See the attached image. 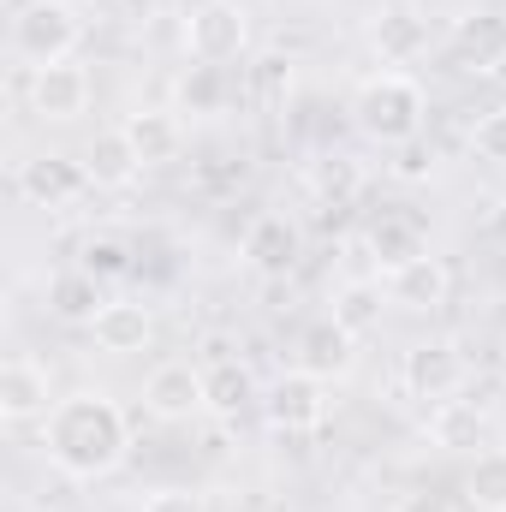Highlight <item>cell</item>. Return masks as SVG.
I'll return each mask as SVG.
<instances>
[{"label":"cell","mask_w":506,"mask_h":512,"mask_svg":"<svg viewBox=\"0 0 506 512\" xmlns=\"http://www.w3.org/2000/svg\"><path fill=\"white\" fill-rule=\"evenodd\" d=\"M102 304H108V292H102V280L90 268H60L48 280V310L60 322H72V328H90L102 316Z\"/></svg>","instance_id":"17"},{"label":"cell","mask_w":506,"mask_h":512,"mask_svg":"<svg viewBox=\"0 0 506 512\" xmlns=\"http://www.w3.org/2000/svg\"><path fill=\"white\" fill-rule=\"evenodd\" d=\"M251 48V12L239 0H203L185 12V54L191 60H209V66H227Z\"/></svg>","instance_id":"4"},{"label":"cell","mask_w":506,"mask_h":512,"mask_svg":"<svg viewBox=\"0 0 506 512\" xmlns=\"http://www.w3.org/2000/svg\"><path fill=\"white\" fill-rule=\"evenodd\" d=\"M233 72L227 66H209V60H191L179 72V114H227L233 102Z\"/></svg>","instance_id":"20"},{"label":"cell","mask_w":506,"mask_h":512,"mask_svg":"<svg viewBox=\"0 0 506 512\" xmlns=\"http://www.w3.org/2000/svg\"><path fill=\"white\" fill-rule=\"evenodd\" d=\"M84 167H90L96 191H126L131 179L143 173V155L131 149L126 126H114V131H96V143L84 149Z\"/></svg>","instance_id":"19"},{"label":"cell","mask_w":506,"mask_h":512,"mask_svg":"<svg viewBox=\"0 0 506 512\" xmlns=\"http://www.w3.org/2000/svg\"><path fill=\"white\" fill-rule=\"evenodd\" d=\"M60 399H54V376L48 364H36L30 352H12L0 364V417L6 423H30V417H48Z\"/></svg>","instance_id":"11"},{"label":"cell","mask_w":506,"mask_h":512,"mask_svg":"<svg viewBox=\"0 0 506 512\" xmlns=\"http://www.w3.org/2000/svg\"><path fill=\"white\" fill-rule=\"evenodd\" d=\"M90 96H96V78L78 60H60V66H36L30 72V114L36 120L66 126V120L90 114Z\"/></svg>","instance_id":"10"},{"label":"cell","mask_w":506,"mask_h":512,"mask_svg":"<svg viewBox=\"0 0 506 512\" xmlns=\"http://www.w3.org/2000/svg\"><path fill=\"white\" fill-rule=\"evenodd\" d=\"M423 120H429V96H423V84H417L411 72H399V66L370 72V78L352 90V126L364 131L370 143H387V149L417 143Z\"/></svg>","instance_id":"2"},{"label":"cell","mask_w":506,"mask_h":512,"mask_svg":"<svg viewBox=\"0 0 506 512\" xmlns=\"http://www.w3.org/2000/svg\"><path fill=\"white\" fill-rule=\"evenodd\" d=\"M245 405H262V387H256V376L245 370V364H215L209 370V411H221V417H239Z\"/></svg>","instance_id":"23"},{"label":"cell","mask_w":506,"mask_h":512,"mask_svg":"<svg viewBox=\"0 0 506 512\" xmlns=\"http://www.w3.org/2000/svg\"><path fill=\"white\" fill-rule=\"evenodd\" d=\"M358 191H364V167H358L352 155H322V161L310 167V197H316L322 209L346 215V209L358 203Z\"/></svg>","instance_id":"21"},{"label":"cell","mask_w":506,"mask_h":512,"mask_svg":"<svg viewBox=\"0 0 506 512\" xmlns=\"http://www.w3.org/2000/svg\"><path fill=\"white\" fill-rule=\"evenodd\" d=\"M42 447H48V465L72 483H96L108 477L131 447V423L120 411V399H108L102 387H84L72 399H60L48 417H42Z\"/></svg>","instance_id":"1"},{"label":"cell","mask_w":506,"mask_h":512,"mask_svg":"<svg viewBox=\"0 0 506 512\" xmlns=\"http://www.w3.org/2000/svg\"><path fill=\"white\" fill-rule=\"evenodd\" d=\"M90 334H96V346H102V352L131 358V352H143V346H149V334H155V310H149L143 298H108V304H102V316L90 322Z\"/></svg>","instance_id":"15"},{"label":"cell","mask_w":506,"mask_h":512,"mask_svg":"<svg viewBox=\"0 0 506 512\" xmlns=\"http://www.w3.org/2000/svg\"><path fill=\"white\" fill-rule=\"evenodd\" d=\"M143 411L161 417V423H191L197 411H209V370L173 358V364H155L149 382H143Z\"/></svg>","instance_id":"8"},{"label":"cell","mask_w":506,"mask_h":512,"mask_svg":"<svg viewBox=\"0 0 506 512\" xmlns=\"http://www.w3.org/2000/svg\"><path fill=\"white\" fill-rule=\"evenodd\" d=\"M197 185H203L209 197H227V191H239V185H245V161L215 155V161H203V167H197Z\"/></svg>","instance_id":"30"},{"label":"cell","mask_w":506,"mask_h":512,"mask_svg":"<svg viewBox=\"0 0 506 512\" xmlns=\"http://www.w3.org/2000/svg\"><path fill=\"white\" fill-rule=\"evenodd\" d=\"M393 512H459L447 495H429V489H417V495H399L393 501Z\"/></svg>","instance_id":"32"},{"label":"cell","mask_w":506,"mask_h":512,"mask_svg":"<svg viewBox=\"0 0 506 512\" xmlns=\"http://www.w3.org/2000/svg\"><path fill=\"white\" fill-rule=\"evenodd\" d=\"M262 417L274 435H310L328 417V382L310 370H280L274 382L262 387Z\"/></svg>","instance_id":"5"},{"label":"cell","mask_w":506,"mask_h":512,"mask_svg":"<svg viewBox=\"0 0 506 512\" xmlns=\"http://www.w3.org/2000/svg\"><path fill=\"white\" fill-rule=\"evenodd\" d=\"M381 304H387V286L381 280H346L334 292V322L352 328V334H370L381 322Z\"/></svg>","instance_id":"22"},{"label":"cell","mask_w":506,"mask_h":512,"mask_svg":"<svg viewBox=\"0 0 506 512\" xmlns=\"http://www.w3.org/2000/svg\"><path fill=\"white\" fill-rule=\"evenodd\" d=\"M399 149H405V155H399V173H405V179H423V173H429V149H423V143H399Z\"/></svg>","instance_id":"33"},{"label":"cell","mask_w":506,"mask_h":512,"mask_svg":"<svg viewBox=\"0 0 506 512\" xmlns=\"http://www.w3.org/2000/svg\"><path fill=\"white\" fill-rule=\"evenodd\" d=\"M78 268H90L96 280H126L131 268H137V251H131L126 239H114V233H96V239H84Z\"/></svg>","instance_id":"27"},{"label":"cell","mask_w":506,"mask_h":512,"mask_svg":"<svg viewBox=\"0 0 506 512\" xmlns=\"http://www.w3.org/2000/svg\"><path fill=\"white\" fill-rule=\"evenodd\" d=\"M137 512H209V501L197 495V489H155V495H143V507Z\"/></svg>","instance_id":"31"},{"label":"cell","mask_w":506,"mask_h":512,"mask_svg":"<svg viewBox=\"0 0 506 512\" xmlns=\"http://www.w3.org/2000/svg\"><path fill=\"white\" fill-rule=\"evenodd\" d=\"M292 54H262L251 72H245V90H251L256 108H286V96H292Z\"/></svg>","instance_id":"25"},{"label":"cell","mask_w":506,"mask_h":512,"mask_svg":"<svg viewBox=\"0 0 506 512\" xmlns=\"http://www.w3.org/2000/svg\"><path fill=\"white\" fill-rule=\"evenodd\" d=\"M126 137H131V149L143 155V167L179 161V149H185V126H179L173 108H137V114H126Z\"/></svg>","instance_id":"18"},{"label":"cell","mask_w":506,"mask_h":512,"mask_svg":"<svg viewBox=\"0 0 506 512\" xmlns=\"http://www.w3.org/2000/svg\"><path fill=\"white\" fill-rule=\"evenodd\" d=\"M370 48L381 54V66H411L417 54H429V18L411 6H381L370 18Z\"/></svg>","instance_id":"14"},{"label":"cell","mask_w":506,"mask_h":512,"mask_svg":"<svg viewBox=\"0 0 506 512\" xmlns=\"http://www.w3.org/2000/svg\"><path fill=\"white\" fill-rule=\"evenodd\" d=\"M465 501L477 512H506V447L501 453H483L465 471Z\"/></svg>","instance_id":"26"},{"label":"cell","mask_w":506,"mask_h":512,"mask_svg":"<svg viewBox=\"0 0 506 512\" xmlns=\"http://www.w3.org/2000/svg\"><path fill=\"white\" fill-rule=\"evenodd\" d=\"M90 185H96L90 167L78 155H60V149H42V155L18 161V197L30 209H72Z\"/></svg>","instance_id":"7"},{"label":"cell","mask_w":506,"mask_h":512,"mask_svg":"<svg viewBox=\"0 0 506 512\" xmlns=\"http://www.w3.org/2000/svg\"><path fill=\"white\" fill-rule=\"evenodd\" d=\"M381 286H387V304H399V310H441L453 298V268L441 256H417V262L393 268Z\"/></svg>","instance_id":"12"},{"label":"cell","mask_w":506,"mask_h":512,"mask_svg":"<svg viewBox=\"0 0 506 512\" xmlns=\"http://www.w3.org/2000/svg\"><path fill=\"white\" fill-rule=\"evenodd\" d=\"M453 36H459V48H477L483 60H489V54H501V42H506V30L489 18V12H471V18H459V30H453Z\"/></svg>","instance_id":"29"},{"label":"cell","mask_w":506,"mask_h":512,"mask_svg":"<svg viewBox=\"0 0 506 512\" xmlns=\"http://www.w3.org/2000/svg\"><path fill=\"white\" fill-rule=\"evenodd\" d=\"M489 239H495V245H506V203L489 215Z\"/></svg>","instance_id":"34"},{"label":"cell","mask_w":506,"mask_h":512,"mask_svg":"<svg viewBox=\"0 0 506 512\" xmlns=\"http://www.w3.org/2000/svg\"><path fill=\"white\" fill-rule=\"evenodd\" d=\"M90 6H114V0H90Z\"/></svg>","instance_id":"35"},{"label":"cell","mask_w":506,"mask_h":512,"mask_svg":"<svg viewBox=\"0 0 506 512\" xmlns=\"http://www.w3.org/2000/svg\"><path fill=\"white\" fill-rule=\"evenodd\" d=\"M399 382L423 405H447V399H459V387L471 382V364H465V352L453 340H417L405 352V364H399Z\"/></svg>","instance_id":"6"},{"label":"cell","mask_w":506,"mask_h":512,"mask_svg":"<svg viewBox=\"0 0 506 512\" xmlns=\"http://www.w3.org/2000/svg\"><path fill=\"white\" fill-rule=\"evenodd\" d=\"M239 251H245V262H251L262 280H286L304 262V227L292 215H280V209H262V215H251Z\"/></svg>","instance_id":"9"},{"label":"cell","mask_w":506,"mask_h":512,"mask_svg":"<svg viewBox=\"0 0 506 512\" xmlns=\"http://www.w3.org/2000/svg\"><path fill=\"white\" fill-rule=\"evenodd\" d=\"M483 435V411L465 405V399H447V405H429V441L435 447H477Z\"/></svg>","instance_id":"24"},{"label":"cell","mask_w":506,"mask_h":512,"mask_svg":"<svg viewBox=\"0 0 506 512\" xmlns=\"http://www.w3.org/2000/svg\"><path fill=\"white\" fill-rule=\"evenodd\" d=\"M471 149H477L483 161L506 167V108H489V114H477V126H471Z\"/></svg>","instance_id":"28"},{"label":"cell","mask_w":506,"mask_h":512,"mask_svg":"<svg viewBox=\"0 0 506 512\" xmlns=\"http://www.w3.org/2000/svg\"><path fill=\"white\" fill-rule=\"evenodd\" d=\"M84 42V18L66 0H24L12 18V54L36 72V66H60L72 60V48Z\"/></svg>","instance_id":"3"},{"label":"cell","mask_w":506,"mask_h":512,"mask_svg":"<svg viewBox=\"0 0 506 512\" xmlns=\"http://www.w3.org/2000/svg\"><path fill=\"white\" fill-rule=\"evenodd\" d=\"M352 364H358V334L340 328L334 316L328 322H310L298 334V370H310L322 382H340V376H352Z\"/></svg>","instance_id":"13"},{"label":"cell","mask_w":506,"mask_h":512,"mask_svg":"<svg viewBox=\"0 0 506 512\" xmlns=\"http://www.w3.org/2000/svg\"><path fill=\"white\" fill-rule=\"evenodd\" d=\"M364 245H370V256H376L381 274H393V268H405V262L429 256V233H423V221H417V215H376V221H370V233H364Z\"/></svg>","instance_id":"16"}]
</instances>
